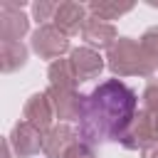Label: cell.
I'll return each instance as SVG.
<instances>
[{
	"label": "cell",
	"mask_w": 158,
	"mask_h": 158,
	"mask_svg": "<svg viewBox=\"0 0 158 158\" xmlns=\"http://www.w3.org/2000/svg\"><path fill=\"white\" fill-rule=\"evenodd\" d=\"M22 118H25L27 123H32L35 128H40L42 133L52 128V121L57 118V114H54V106H52L47 91H37V94H32V96L25 101V106H22Z\"/></svg>",
	"instance_id": "9"
},
{
	"label": "cell",
	"mask_w": 158,
	"mask_h": 158,
	"mask_svg": "<svg viewBox=\"0 0 158 158\" xmlns=\"http://www.w3.org/2000/svg\"><path fill=\"white\" fill-rule=\"evenodd\" d=\"M42 138H44V133L40 128H35L32 123H27V121H17L12 126V131H10V136H7V141H10L17 158L37 156L42 151Z\"/></svg>",
	"instance_id": "7"
},
{
	"label": "cell",
	"mask_w": 158,
	"mask_h": 158,
	"mask_svg": "<svg viewBox=\"0 0 158 158\" xmlns=\"http://www.w3.org/2000/svg\"><path fill=\"white\" fill-rule=\"evenodd\" d=\"M153 141H158V79H151L146 84L141 94V109L136 111L118 143L126 151H143Z\"/></svg>",
	"instance_id": "2"
},
{
	"label": "cell",
	"mask_w": 158,
	"mask_h": 158,
	"mask_svg": "<svg viewBox=\"0 0 158 158\" xmlns=\"http://www.w3.org/2000/svg\"><path fill=\"white\" fill-rule=\"evenodd\" d=\"M138 111V94L121 79H104L89 94L79 118V141L101 146L121 141Z\"/></svg>",
	"instance_id": "1"
},
{
	"label": "cell",
	"mask_w": 158,
	"mask_h": 158,
	"mask_svg": "<svg viewBox=\"0 0 158 158\" xmlns=\"http://www.w3.org/2000/svg\"><path fill=\"white\" fill-rule=\"evenodd\" d=\"M106 67L116 77H151L158 59L133 37H118L106 54Z\"/></svg>",
	"instance_id": "3"
},
{
	"label": "cell",
	"mask_w": 158,
	"mask_h": 158,
	"mask_svg": "<svg viewBox=\"0 0 158 158\" xmlns=\"http://www.w3.org/2000/svg\"><path fill=\"white\" fill-rule=\"evenodd\" d=\"M86 10H89V15H94V17H99V20H118L121 15H126V12H131L133 10V5L131 2H126V5H118V2H109V0H91L89 5H86Z\"/></svg>",
	"instance_id": "15"
},
{
	"label": "cell",
	"mask_w": 158,
	"mask_h": 158,
	"mask_svg": "<svg viewBox=\"0 0 158 158\" xmlns=\"http://www.w3.org/2000/svg\"><path fill=\"white\" fill-rule=\"evenodd\" d=\"M64 158H96V153H94V146H89V143H84V141H77V143L67 151Z\"/></svg>",
	"instance_id": "18"
},
{
	"label": "cell",
	"mask_w": 158,
	"mask_h": 158,
	"mask_svg": "<svg viewBox=\"0 0 158 158\" xmlns=\"http://www.w3.org/2000/svg\"><path fill=\"white\" fill-rule=\"evenodd\" d=\"M69 62L74 67V74H77L79 84L89 81V79H96L101 74V69H104L101 54L96 49H91V47H74L69 52Z\"/></svg>",
	"instance_id": "12"
},
{
	"label": "cell",
	"mask_w": 158,
	"mask_h": 158,
	"mask_svg": "<svg viewBox=\"0 0 158 158\" xmlns=\"http://www.w3.org/2000/svg\"><path fill=\"white\" fill-rule=\"evenodd\" d=\"M25 0L0 2V42H20L30 32V17L22 12Z\"/></svg>",
	"instance_id": "5"
},
{
	"label": "cell",
	"mask_w": 158,
	"mask_h": 158,
	"mask_svg": "<svg viewBox=\"0 0 158 158\" xmlns=\"http://www.w3.org/2000/svg\"><path fill=\"white\" fill-rule=\"evenodd\" d=\"M81 40L86 42V47L99 52V49H111L116 44V40H118V32H116V27L111 22L89 15L86 22H84V30H81Z\"/></svg>",
	"instance_id": "10"
},
{
	"label": "cell",
	"mask_w": 158,
	"mask_h": 158,
	"mask_svg": "<svg viewBox=\"0 0 158 158\" xmlns=\"http://www.w3.org/2000/svg\"><path fill=\"white\" fill-rule=\"evenodd\" d=\"M86 12H89L86 5L74 2V0H64V2L57 5V12H54V17H52V25H54L62 35L72 37V35H77V32L84 30V22H86V17H89Z\"/></svg>",
	"instance_id": "8"
},
{
	"label": "cell",
	"mask_w": 158,
	"mask_h": 158,
	"mask_svg": "<svg viewBox=\"0 0 158 158\" xmlns=\"http://www.w3.org/2000/svg\"><path fill=\"white\" fill-rule=\"evenodd\" d=\"M27 64V47L22 42H0V69L5 74Z\"/></svg>",
	"instance_id": "14"
},
{
	"label": "cell",
	"mask_w": 158,
	"mask_h": 158,
	"mask_svg": "<svg viewBox=\"0 0 158 158\" xmlns=\"http://www.w3.org/2000/svg\"><path fill=\"white\" fill-rule=\"evenodd\" d=\"M141 158H158V141L148 143V146L141 151Z\"/></svg>",
	"instance_id": "19"
},
{
	"label": "cell",
	"mask_w": 158,
	"mask_h": 158,
	"mask_svg": "<svg viewBox=\"0 0 158 158\" xmlns=\"http://www.w3.org/2000/svg\"><path fill=\"white\" fill-rule=\"evenodd\" d=\"M30 47L37 57L42 59H62L64 52H69V37L62 35L54 25H40L35 32H32V40H30Z\"/></svg>",
	"instance_id": "4"
},
{
	"label": "cell",
	"mask_w": 158,
	"mask_h": 158,
	"mask_svg": "<svg viewBox=\"0 0 158 158\" xmlns=\"http://www.w3.org/2000/svg\"><path fill=\"white\" fill-rule=\"evenodd\" d=\"M141 44L158 59V25H153V27H148L143 35H141Z\"/></svg>",
	"instance_id": "17"
},
{
	"label": "cell",
	"mask_w": 158,
	"mask_h": 158,
	"mask_svg": "<svg viewBox=\"0 0 158 158\" xmlns=\"http://www.w3.org/2000/svg\"><path fill=\"white\" fill-rule=\"evenodd\" d=\"M57 5H59V2H52V0H37V2H32V17H35L40 25H47V20L54 17Z\"/></svg>",
	"instance_id": "16"
},
{
	"label": "cell",
	"mask_w": 158,
	"mask_h": 158,
	"mask_svg": "<svg viewBox=\"0 0 158 158\" xmlns=\"http://www.w3.org/2000/svg\"><path fill=\"white\" fill-rule=\"evenodd\" d=\"M47 79H49V86H57V89H77L79 79L74 74V67L69 59H54L47 69Z\"/></svg>",
	"instance_id": "13"
},
{
	"label": "cell",
	"mask_w": 158,
	"mask_h": 158,
	"mask_svg": "<svg viewBox=\"0 0 158 158\" xmlns=\"http://www.w3.org/2000/svg\"><path fill=\"white\" fill-rule=\"evenodd\" d=\"M47 96L54 106V114L62 123H69V121H79L81 114H84V104H86V94H79L77 89H57V86H49L47 89Z\"/></svg>",
	"instance_id": "6"
},
{
	"label": "cell",
	"mask_w": 158,
	"mask_h": 158,
	"mask_svg": "<svg viewBox=\"0 0 158 158\" xmlns=\"http://www.w3.org/2000/svg\"><path fill=\"white\" fill-rule=\"evenodd\" d=\"M79 141V133L69 126V123H57L49 131H44L42 138V153L47 158H64L67 151Z\"/></svg>",
	"instance_id": "11"
}]
</instances>
